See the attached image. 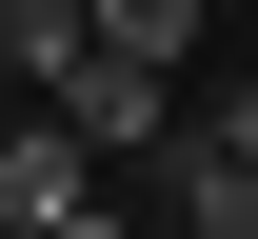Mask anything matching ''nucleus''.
Wrapping results in <instances>:
<instances>
[{
  "instance_id": "obj_7",
  "label": "nucleus",
  "mask_w": 258,
  "mask_h": 239,
  "mask_svg": "<svg viewBox=\"0 0 258 239\" xmlns=\"http://www.w3.org/2000/svg\"><path fill=\"white\" fill-rule=\"evenodd\" d=\"M40 239H119V179H80V200H60V219H40Z\"/></svg>"
},
{
  "instance_id": "obj_1",
  "label": "nucleus",
  "mask_w": 258,
  "mask_h": 239,
  "mask_svg": "<svg viewBox=\"0 0 258 239\" xmlns=\"http://www.w3.org/2000/svg\"><path fill=\"white\" fill-rule=\"evenodd\" d=\"M40 100H60V120L99 139V179H119V160H159V139H179V60H119V40L80 20V60L40 80Z\"/></svg>"
},
{
  "instance_id": "obj_2",
  "label": "nucleus",
  "mask_w": 258,
  "mask_h": 239,
  "mask_svg": "<svg viewBox=\"0 0 258 239\" xmlns=\"http://www.w3.org/2000/svg\"><path fill=\"white\" fill-rule=\"evenodd\" d=\"M80 179H99V139H80L60 100H40L20 139H0V219H20V239H40V219H60V200H80Z\"/></svg>"
},
{
  "instance_id": "obj_3",
  "label": "nucleus",
  "mask_w": 258,
  "mask_h": 239,
  "mask_svg": "<svg viewBox=\"0 0 258 239\" xmlns=\"http://www.w3.org/2000/svg\"><path fill=\"white\" fill-rule=\"evenodd\" d=\"M159 179H179V239H258V160H199V139H159Z\"/></svg>"
},
{
  "instance_id": "obj_6",
  "label": "nucleus",
  "mask_w": 258,
  "mask_h": 239,
  "mask_svg": "<svg viewBox=\"0 0 258 239\" xmlns=\"http://www.w3.org/2000/svg\"><path fill=\"white\" fill-rule=\"evenodd\" d=\"M179 139H199V160H258V80H238V100H199Z\"/></svg>"
},
{
  "instance_id": "obj_4",
  "label": "nucleus",
  "mask_w": 258,
  "mask_h": 239,
  "mask_svg": "<svg viewBox=\"0 0 258 239\" xmlns=\"http://www.w3.org/2000/svg\"><path fill=\"white\" fill-rule=\"evenodd\" d=\"M80 20H99V0H0V80H60V60H80Z\"/></svg>"
},
{
  "instance_id": "obj_8",
  "label": "nucleus",
  "mask_w": 258,
  "mask_h": 239,
  "mask_svg": "<svg viewBox=\"0 0 258 239\" xmlns=\"http://www.w3.org/2000/svg\"><path fill=\"white\" fill-rule=\"evenodd\" d=\"M0 239H20V219H0Z\"/></svg>"
},
{
  "instance_id": "obj_5",
  "label": "nucleus",
  "mask_w": 258,
  "mask_h": 239,
  "mask_svg": "<svg viewBox=\"0 0 258 239\" xmlns=\"http://www.w3.org/2000/svg\"><path fill=\"white\" fill-rule=\"evenodd\" d=\"M99 40L119 60H199V0H99Z\"/></svg>"
}]
</instances>
